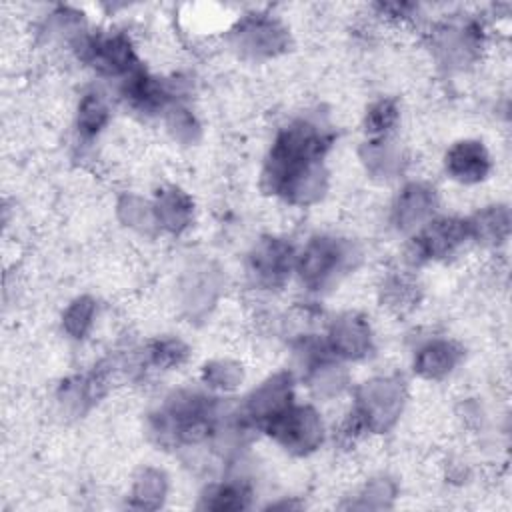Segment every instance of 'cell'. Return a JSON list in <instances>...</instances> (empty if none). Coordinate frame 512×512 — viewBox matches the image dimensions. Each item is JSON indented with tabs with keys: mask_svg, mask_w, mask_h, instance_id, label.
<instances>
[{
	"mask_svg": "<svg viewBox=\"0 0 512 512\" xmlns=\"http://www.w3.org/2000/svg\"><path fill=\"white\" fill-rule=\"evenodd\" d=\"M266 432L282 444L286 450L308 452L314 450L322 440V420L310 406L290 404L278 416L264 424Z\"/></svg>",
	"mask_w": 512,
	"mask_h": 512,
	"instance_id": "6da1fadb",
	"label": "cell"
},
{
	"mask_svg": "<svg viewBox=\"0 0 512 512\" xmlns=\"http://www.w3.org/2000/svg\"><path fill=\"white\" fill-rule=\"evenodd\" d=\"M350 256L346 244L334 238H316L296 256L294 268L308 286L320 288L346 270Z\"/></svg>",
	"mask_w": 512,
	"mask_h": 512,
	"instance_id": "7a4b0ae2",
	"label": "cell"
},
{
	"mask_svg": "<svg viewBox=\"0 0 512 512\" xmlns=\"http://www.w3.org/2000/svg\"><path fill=\"white\" fill-rule=\"evenodd\" d=\"M402 398V386L398 380H370L360 392L354 416L362 428H386L398 416Z\"/></svg>",
	"mask_w": 512,
	"mask_h": 512,
	"instance_id": "3957f363",
	"label": "cell"
},
{
	"mask_svg": "<svg viewBox=\"0 0 512 512\" xmlns=\"http://www.w3.org/2000/svg\"><path fill=\"white\" fill-rule=\"evenodd\" d=\"M86 60L102 74L108 76H124L128 78L136 70V56L128 42V38L114 36H96L90 38L84 46Z\"/></svg>",
	"mask_w": 512,
	"mask_h": 512,
	"instance_id": "277c9868",
	"label": "cell"
},
{
	"mask_svg": "<svg viewBox=\"0 0 512 512\" xmlns=\"http://www.w3.org/2000/svg\"><path fill=\"white\" fill-rule=\"evenodd\" d=\"M446 172L462 184L480 182L490 172V154L482 142L462 140L448 150Z\"/></svg>",
	"mask_w": 512,
	"mask_h": 512,
	"instance_id": "5b68a950",
	"label": "cell"
},
{
	"mask_svg": "<svg viewBox=\"0 0 512 512\" xmlns=\"http://www.w3.org/2000/svg\"><path fill=\"white\" fill-rule=\"evenodd\" d=\"M296 256L288 244L282 240H264L256 246L250 256V272L260 284H276L280 282L294 266Z\"/></svg>",
	"mask_w": 512,
	"mask_h": 512,
	"instance_id": "8992f818",
	"label": "cell"
},
{
	"mask_svg": "<svg viewBox=\"0 0 512 512\" xmlns=\"http://www.w3.org/2000/svg\"><path fill=\"white\" fill-rule=\"evenodd\" d=\"M292 404V382L290 376L278 374L260 384L246 402V416L256 422H270L284 408Z\"/></svg>",
	"mask_w": 512,
	"mask_h": 512,
	"instance_id": "52a82bcc",
	"label": "cell"
},
{
	"mask_svg": "<svg viewBox=\"0 0 512 512\" xmlns=\"http://www.w3.org/2000/svg\"><path fill=\"white\" fill-rule=\"evenodd\" d=\"M434 210V194L430 188L422 184L406 186L394 206L396 224L408 230H420L432 216Z\"/></svg>",
	"mask_w": 512,
	"mask_h": 512,
	"instance_id": "ba28073f",
	"label": "cell"
},
{
	"mask_svg": "<svg viewBox=\"0 0 512 512\" xmlns=\"http://www.w3.org/2000/svg\"><path fill=\"white\" fill-rule=\"evenodd\" d=\"M334 354L344 358L364 356L370 348V328L358 316H342L332 324L330 330V346Z\"/></svg>",
	"mask_w": 512,
	"mask_h": 512,
	"instance_id": "9c48e42d",
	"label": "cell"
},
{
	"mask_svg": "<svg viewBox=\"0 0 512 512\" xmlns=\"http://www.w3.org/2000/svg\"><path fill=\"white\" fill-rule=\"evenodd\" d=\"M460 352L448 340H434L422 346L414 358V370L424 378H442L458 362Z\"/></svg>",
	"mask_w": 512,
	"mask_h": 512,
	"instance_id": "30bf717a",
	"label": "cell"
},
{
	"mask_svg": "<svg viewBox=\"0 0 512 512\" xmlns=\"http://www.w3.org/2000/svg\"><path fill=\"white\" fill-rule=\"evenodd\" d=\"M190 212H192V206H190L188 198L178 190L162 192L154 206L156 224H160L172 232L186 226V222L190 220Z\"/></svg>",
	"mask_w": 512,
	"mask_h": 512,
	"instance_id": "8fae6325",
	"label": "cell"
},
{
	"mask_svg": "<svg viewBox=\"0 0 512 512\" xmlns=\"http://www.w3.org/2000/svg\"><path fill=\"white\" fill-rule=\"evenodd\" d=\"M242 48L252 54H262L278 48L280 30L268 20H252L246 22L240 30Z\"/></svg>",
	"mask_w": 512,
	"mask_h": 512,
	"instance_id": "7c38bea8",
	"label": "cell"
},
{
	"mask_svg": "<svg viewBox=\"0 0 512 512\" xmlns=\"http://www.w3.org/2000/svg\"><path fill=\"white\" fill-rule=\"evenodd\" d=\"M108 120V104L102 94L90 92L82 98L78 108V130L84 136L98 134Z\"/></svg>",
	"mask_w": 512,
	"mask_h": 512,
	"instance_id": "4fadbf2b",
	"label": "cell"
},
{
	"mask_svg": "<svg viewBox=\"0 0 512 512\" xmlns=\"http://www.w3.org/2000/svg\"><path fill=\"white\" fill-rule=\"evenodd\" d=\"M470 238H482L488 242H500L508 232V212L506 210H486L478 214L476 220L468 222Z\"/></svg>",
	"mask_w": 512,
	"mask_h": 512,
	"instance_id": "5bb4252c",
	"label": "cell"
},
{
	"mask_svg": "<svg viewBox=\"0 0 512 512\" xmlns=\"http://www.w3.org/2000/svg\"><path fill=\"white\" fill-rule=\"evenodd\" d=\"M248 490L242 484H222L208 492L206 506L214 510H238L248 504Z\"/></svg>",
	"mask_w": 512,
	"mask_h": 512,
	"instance_id": "9a60e30c",
	"label": "cell"
},
{
	"mask_svg": "<svg viewBox=\"0 0 512 512\" xmlns=\"http://www.w3.org/2000/svg\"><path fill=\"white\" fill-rule=\"evenodd\" d=\"M92 318H94V306L90 300L86 298H80L76 300L64 314V326L68 330V334L76 336V338H82L86 334V330L90 328L92 324Z\"/></svg>",
	"mask_w": 512,
	"mask_h": 512,
	"instance_id": "2e32d148",
	"label": "cell"
},
{
	"mask_svg": "<svg viewBox=\"0 0 512 512\" xmlns=\"http://www.w3.org/2000/svg\"><path fill=\"white\" fill-rule=\"evenodd\" d=\"M396 116H398V112H396L394 104L388 100H380L370 108V112L366 116V126H368L366 130H370L376 136H382L394 126Z\"/></svg>",
	"mask_w": 512,
	"mask_h": 512,
	"instance_id": "e0dca14e",
	"label": "cell"
},
{
	"mask_svg": "<svg viewBox=\"0 0 512 512\" xmlns=\"http://www.w3.org/2000/svg\"><path fill=\"white\" fill-rule=\"evenodd\" d=\"M136 498H140V506H154L158 498L164 494V480L158 472H144V476L136 482L134 488Z\"/></svg>",
	"mask_w": 512,
	"mask_h": 512,
	"instance_id": "ac0fdd59",
	"label": "cell"
},
{
	"mask_svg": "<svg viewBox=\"0 0 512 512\" xmlns=\"http://www.w3.org/2000/svg\"><path fill=\"white\" fill-rule=\"evenodd\" d=\"M238 378V368L228 362H218L206 368V382L210 380L212 388H234Z\"/></svg>",
	"mask_w": 512,
	"mask_h": 512,
	"instance_id": "d6986e66",
	"label": "cell"
}]
</instances>
